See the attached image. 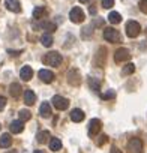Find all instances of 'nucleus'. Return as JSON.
Returning a JSON list of instances; mask_svg holds the SVG:
<instances>
[{
    "label": "nucleus",
    "mask_w": 147,
    "mask_h": 153,
    "mask_svg": "<svg viewBox=\"0 0 147 153\" xmlns=\"http://www.w3.org/2000/svg\"><path fill=\"white\" fill-rule=\"evenodd\" d=\"M50 149L53 150V152H59L60 149H62V141L59 140V138H51L50 140Z\"/></svg>",
    "instance_id": "412c9836"
},
{
    "label": "nucleus",
    "mask_w": 147,
    "mask_h": 153,
    "mask_svg": "<svg viewBox=\"0 0 147 153\" xmlns=\"http://www.w3.org/2000/svg\"><path fill=\"white\" fill-rule=\"evenodd\" d=\"M39 113H41V116L42 117H50L51 116V113H53V110H51V105H50V102H42L41 104V108H39Z\"/></svg>",
    "instance_id": "2eb2a0df"
},
{
    "label": "nucleus",
    "mask_w": 147,
    "mask_h": 153,
    "mask_svg": "<svg viewBox=\"0 0 147 153\" xmlns=\"http://www.w3.org/2000/svg\"><path fill=\"white\" fill-rule=\"evenodd\" d=\"M39 29H44V30H50V32H54L56 30V26L50 21H45V23H39Z\"/></svg>",
    "instance_id": "b1692460"
},
{
    "label": "nucleus",
    "mask_w": 147,
    "mask_h": 153,
    "mask_svg": "<svg viewBox=\"0 0 147 153\" xmlns=\"http://www.w3.org/2000/svg\"><path fill=\"white\" fill-rule=\"evenodd\" d=\"M102 98H104V99H113V98H116V93H114L113 90H108L107 93L102 95Z\"/></svg>",
    "instance_id": "c85d7f7f"
},
{
    "label": "nucleus",
    "mask_w": 147,
    "mask_h": 153,
    "mask_svg": "<svg viewBox=\"0 0 147 153\" xmlns=\"http://www.w3.org/2000/svg\"><path fill=\"white\" fill-rule=\"evenodd\" d=\"M140 9H141V12L147 14V0H141L140 2Z\"/></svg>",
    "instance_id": "c756f323"
},
{
    "label": "nucleus",
    "mask_w": 147,
    "mask_h": 153,
    "mask_svg": "<svg viewBox=\"0 0 147 153\" xmlns=\"http://www.w3.org/2000/svg\"><path fill=\"white\" fill-rule=\"evenodd\" d=\"M36 140H38V143H39V144L47 143V141L50 140V132H48V131H41V132H38Z\"/></svg>",
    "instance_id": "6ab92c4d"
},
{
    "label": "nucleus",
    "mask_w": 147,
    "mask_h": 153,
    "mask_svg": "<svg viewBox=\"0 0 147 153\" xmlns=\"http://www.w3.org/2000/svg\"><path fill=\"white\" fill-rule=\"evenodd\" d=\"M33 153H45V152H44V150H35Z\"/></svg>",
    "instance_id": "473e14b6"
},
{
    "label": "nucleus",
    "mask_w": 147,
    "mask_h": 153,
    "mask_svg": "<svg viewBox=\"0 0 147 153\" xmlns=\"http://www.w3.org/2000/svg\"><path fill=\"white\" fill-rule=\"evenodd\" d=\"M69 20H71L72 23H77V24L83 23V21H84V12H83V9L78 8V6L72 8L71 12H69Z\"/></svg>",
    "instance_id": "7ed1b4c3"
},
{
    "label": "nucleus",
    "mask_w": 147,
    "mask_h": 153,
    "mask_svg": "<svg viewBox=\"0 0 147 153\" xmlns=\"http://www.w3.org/2000/svg\"><path fill=\"white\" fill-rule=\"evenodd\" d=\"M134 72H135L134 63H128V65L122 69V74H123V75H131V74H134Z\"/></svg>",
    "instance_id": "393cba45"
},
{
    "label": "nucleus",
    "mask_w": 147,
    "mask_h": 153,
    "mask_svg": "<svg viewBox=\"0 0 147 153\" xmlns=\"http://www.w3.org/2000/svg\"><path fill=\"white\" fill-rule=\"evenodd\" d=\"M0 129H2V125H0Z\"/></svg>",
    "instance_id": "f704fd0d"
},
{
    "label": "nucleus",
    "mask_w": 147,
    "mask_h": 153,
    "mask_svg": "<svg viewBox=\"0 0 147 153\" xmlns=\"http://www.w3.org/2000/svg\"><path fill=\"white\" fill-rule=\"evenodd\" d=\"M108 21H110L111 24H119V23L122 21V15H120L119 12L113 11V12H110V15H108Z\"/></svg>",
    "instance_id": "aec40b11"
},
{
    "label": "nucleus",
    "mask_w": 147,
    "mask_h": 153,
    "mask_svg": "<svg viewBox=\"0 0 147 153\" xmlns=\"http://www.w3.org/2000/svg\"><path fill=\"white\" fill-rule=\"evenodd\" d=\"M5 107H6V98L0 96V111H2V110H3Z\"/></svg>",
    "instance_id": "7c9ffc66"
},
{
    "label": "nucleus",
    "mask_w": 147,
    "mask_h": 153,
    "mask_svg": "<svg viewBox=\"0 0 147 153\" xmlns=\"http://www.w3.org/2000/svg\"><path fill=\"white\" fill-rule=\"evenodd\" d=\"M102 6H104L105 9L113 8V6H114V0H102Z\"/></svg>",
    "instance_id": "cd10ccee"
},
{
    "label": "nucleus",
    "mask_w": 147,
    "mask_h": 153,
    "mask_svg": "<svg viewBox=\"0 0 147 153\" xmlns=\"http://www.w3.org/2000/svg\"><path fill=\"white\" fill-rule=\"evenodd\" d=\"M38 76L41 78V81H44V83H51L54 80V74L50 69H41L38 72Z\"/></svg>",
    "instance_id": "9d476101"
},
{
    "label": "nucleus",
    "mask_w": 147,
    "mask_h": 153,
    "mask_svg": "<svg viewBox=\"0 0 147 153\" xmlns=\"http://www.w3.org/2000/svg\"><path fill=\"white\" fill-rule=\"evenodd\" d=\"M53 105H54L59 111H62V110H66V108L69 107V101H68L66 98L60 96V95H56V96L53 98Z\"/></svg>",
    "instance_id": "6e6552de"
},
{
    "label": "nucleus",
    "mask_w": 147,
    "mask_h": 153,
    "mask_svg": "<svg viewBox=\"0 0 147 153\" xmlns=\"http://www.w3.org/2000/svg\"><path fill=\"white\" fill-rule=\"evenodd\" d=\"M101 126H102V123H101L99 119H92L90 123H89V135H90V137L98 135L99 131H101Z\"/></svg>",
    "instance_id": "1a4fd4ad"
},
{
    "label": "nucleus",
    "mask_w": 147,
    "mask_h": 153,
    "mask_svg": "<svg viewBox=\"0 0 147 153\" xmlns=\"http://www.w3.org/2000/svg\"><path fill=\"white\" fill-rule=\"evenodd\" d=\"M131 59V53L128 48H119L116 53H114V60L117 63H122V62H126Z\"/></svg>",
    "instance_id": "0eeeda50"
},
{
    "label": "nucleus",
    "mask_w": 147,
    "mask_h": 153,
    "mask_svg": "<svg viewBox=\"0 0 147 153\" xmlns=\"http://www.w3.org/2000/svg\"><path fill=\"white\" fill-rule=\"evenodd\" d=\"M9 93H11V96L18 98V96L21 95V86H20L18 83H12V84L9 86Z\"/></svg>",
    "instance_id": "a211bd4d"
},
{
    "label": "nucleus",
    "mask_w": 147,
    "mask_h": 153,
    "mask_svg": "<svg viewBox=\"0 0 147 153\" xmlns=\"http://www.w3.org/2000/svg\"><path fill=\"white\" fill-rule=\"evenodd\" d=\"M9 129H11L12 134H20V132H23V129H24L23 120H14V122L9 125Z\"/></svg>",
    "instance_id": "4468645a"
},
{
    "label": "nucleus",
    "mask_w": 147,
    "mask_h": 153,
    "mask_svg": "<svg viewBox=\"0 0 147 153\" xmlns=\"http://www.w3.org/2000/svg\"><path fill=\"white\" fill-rule=\"evenodd\" d=\"M128 149L131 153H143V141L140 138H131L128 143Z\"/></svg>",
    "instance_id": "39448f33"
},
{
    "label": "nucleus",
    "mask_w": 147,
    "mask_h": 153,
    "mask_svg": "<svg viewBox=\"0 0 147 153\" xmlns=\"http://www.w3.org/2000/svg\"><path fill=\"white\" fill-rule=\"evenodd\" d=\"M80 2H81V3H89L90 0H80Z\"/></svg>",
    "instance_id": "72a5a7b5"
},
{
    "label": "nucleus",
    "mask_w": 147,
    "mask_h": 153,
    "mask_svg": "<svg viewBox=\"0 0 147 153\" xmlns=\"http://www.w3.org/2000/svg\"><path fill=\"white\" fill-rule=\"evenodd\" d=\"M89 84H90V87L93 90H99V81H96L93 78H89Z\"/></svg>",
    "instance_id": "bb28decb"
},
{
    "label": "nucleus",
    "mask_w": 147,
    "mask_h": 153,
    "mask_svg": "<svg viewBox=\"0 0 147 153\" xmlns=\"http://www.w3.org/2000/svg\"><path fill=\"white\" fill-rule=\"evenodd\" d=\"M41 42H42V45H44V47H47V48H48V47H51V45H53L54 39H53V36H51L50 33H45V35L41 38Z\"/></svg>",
    "instance_id": "4be33fe9"
},
{
    "label": "nucleus",
    "mask_w": 147,
    "mask_h": 153,
    "mask_svg": "<svg viewBox=\"0 0 147 153\" xmlns=\"http://www.w3.org/2000/svg\"><path fill=\"white\" fill-rule=\"evenodd\" d=\"M104 38L108 42H120V39H122L120 38V33L116 29H111V27H108V29L104 30Z\"/></svg>",
    "instance_id": "20e7f679"
},
{
    "label": "nucleus",
    "mask_w": 147,
    "mask_h": 153,
    "mask_svg": "<svg viewBox=\"0 0 147 153\" xmlns=\"http://www.w3.org/2000/svg\"><path fill=\"white\" fill-rule=\"evenodd\" d=\"M110 153H122V150H120V149H117L116 146H113V147H111V150H110Z\"/></svg>",
    "instance_id": "2f4dec72"
},
{
    "label": "nucleus",
    "mask_w": 147,
    "mask_h": 153,
    "mask_svg": "<svg viewBox=\"0 0 147 153\" xmlns=\"http://www.w3.org/2000/svg\"><path fill=\"white\" fill-rule=\"evenodd\" d=\"M44 14H45V9H44V8H36V9L33 11V17H35V18H41Z\"/></svg>",
    "instance_id": "a878e982"
},
{
    "label": "nucleus",
    "mask_w": 147,
    "mask_h": 153,
    "mask_svg": "<svg viewBox=\"0 0 147 153\" xmlns=\"http://www.w3.org/2000/svg\"><path fill=\"white\" fill-rule=\"evenodd\" d=\"M20 76H21V80L23 81H30L32 80V76H33V69L30 66H24L21 68L20 71Z\"/></svg>",
    "instance_id": "f8f14e48"
},
{
    "label": "nucleus",
    "mask_w": 147,
    "mask_h": 153,
    "mask_svg": "<svg viewBox=\"0 0 147 153\" xmlns=\"http://www.w3.org/2000/svg\"><path fill=\"white\" fill-rule=\"evenodd\" d=\"M68 83L71 86H78L81 83V76H80L78 69H69V72H68Z\"/></svg>",
    "instance_id": "423d86ee"
},
{
    "label": "nucleus",
    "mask_w": 147,
    "mask_h": 153,
    "mask_svg": "<svg viewBox=\"0 0 147 153\" xmlns=\"http://www.w3.org/2000/svg\"><path fill=\"white\" fill-rule=\"evenodd\" d=\"M5 5H6V9L11 11V12H15V14L21 12V5H20L18 0H6Z\"/></svg>",
    "instance_id": "9b49d317"
},
{
    "label": "nucleus",
    "mask_w": 147,
    "mask_h": 153,
    "mask_svg": "<svg viewBox=\"0 0 147 153\" xmlns=\"http://www.w3.org/2000/svg\"><path fill=\"white\" fill-rule=\"evenodd\" d=\"M11 144H12V137L9 134H2V137H0V147L8 149L11 147Z\"/></svg>",
    "instance_id": "dca6fc26"
},
{
    "label": "nucleus",
    "mask_w": 147,
    "mask_h": 153,
    "mask_svg": "<svg viewBox=\"0 0 147 153\" xmlns=\"http://www.w3.org/2000/svg\"><path fill=\"white\" fill-rule=\"evenodd\" d=\"M71 119H72L74 122H77V123L83 122V120H84V113H83V110L74 108V110L71 111Z\"/></svg>",
    "instance_id": "ddd939ff"
},
{
    "label": "nucleus",
    "mask_w": 147,
    "mask_h": 153,
    "mask_svg": "<svg viewBox=\"0 0 147 153\" xmlns=\"http://www.w3.org/2000/svg\"><path fill=\"white\" fill-rule=\"evenodd\" d=\"M62 54L60 53H57V51H51V53H47L45 56H44V63L45 65H50V66H53V68H57V66H60L62 65Z\"/></svg>",
    "instance_id": "f257e3e1"
},
{
    "label": "nucleus",
    "mask_w": 147,
    "mask_h": 153,
    "mask_svg": "<svg viewBox=\"0 0 147 153\" xmlns=\"http://www.w3.org/2000/svg\"><path fill=\"white\" fill-rule=\"evenodd\" d=\"M35 101H36L35 92H33V90H26V92H24V102H26L27 105H33Z\"/></svg>",
    "instance_id": "f3484780"
},
{
    "label": "nucleus",
    "mask_w": 147,
    "mask_h": 153,
    "mask_svg": "<svg viewBox=\"0 0 147 153\" xmlns=\"http://www.w3.org/2000/svg\"><path fill=\"white\" fill-rule=\"evenodd\" d=\"M140 32H141V26H140L138 21H134V20L128 21V24H126V35L129 38H137L140 35Z\"/></svg>",
    "instance_id": "f03ea898"
},
{
    "label": "nucleus",
    "mask_w": 147,
    "mask_h": 153,
    "mask_svg": "<svg viewBox=\"0 0 147 153\" xmlns=\"http://www.w3.org/2000/svg\"><path fill=\"white\" fill-rule=\"evenodd\" d=\"M18 116H20V120H23V122H26V120H30V117H32V113L29 111V110H20V113H18Z\"/></svg>",
    "instance_id": "5701e85b"
}]
</instances>
